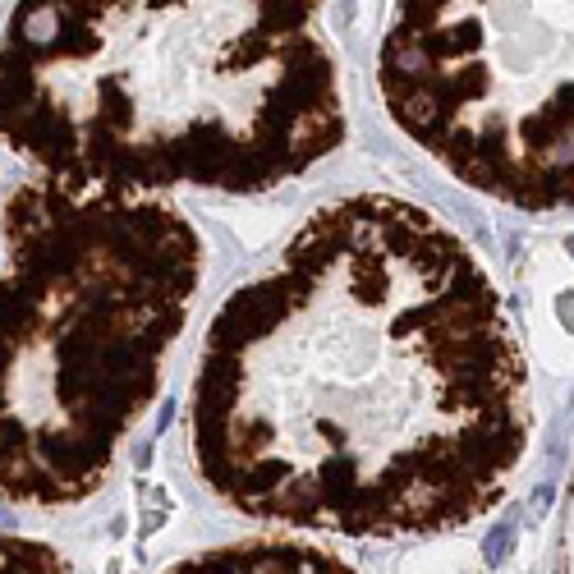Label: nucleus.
Wrapping results in <instances>:
<instances>
[{"mask_svg": "<svg viewBox=\"0 0 574 574\" xmlns=\"http://www.w3.org/2000/svg\"><path fill=\"white\" fill-rule=\"evenodd\" d=\"M529 377L501 294L428 207H322L207 327L193 464L239 515L391 538L473 524L529 451Z\"/></svg>", "mask_w": 574, "mask_h": 574, "instance_id": "obj_1", "label": "nucleus"}, {"mask_svg": "<svg viewBox=\"0 0 574 574\" xmlns=\"http://www.w3.org/2000/svg\"><path fill=\"white\" fill-rule=\"evenodd\" d=\"M340 138L327 37L267 0H14L0 23V147L33 175L262 193Z\"/></svg>", "mask_w": 574, "mask_h": 574, "instance_id": "obj_2", "label": "nucleus"}, {"mask_svg": "<svg viewBox=\"0 0 574 574\" xmlns=\"http://www.w3.org/2000/svg\"><path fill=\"white\" fill-rule=\"evenodd\" d=\"M203 285L166 193L14 184L0 203V506L97 492L147 414Z\"/></svg>", "mask_w": 574, "mask_h": 574, "instance_id": "obj_3", "label": "nucleus"}, {"mask_svg": "<svg viewBox=\"0 0 574 574\" xmlns=\"http://www.w3.org/2000/svg\"><path fill=\"white\" fill-rule=\"evenodd\" d=\"M377 88L473 193L574 207V0H391Z\"/></svg>", "mask_w": 574, "mask_h": 574, "instance_id": "obj_4", "label": "nucleus"}, {"mask_svg": "<svg viewBox=\"0 0 574 574\" xmlns=\"http://www.w3.org/2000/svg\"><path fill=\"white\" fill-rule=\"evenodd\" d=\"M166 574H354V570L340 556L313 547V542L253 538L216 547V552H198L189 561L170 565Z\"/></svg>", "mask_w": 574, "mask_h": 574, "instance_id": "obj_5", "label": "nucleus"}, {"mask_svg": "<svg viewBox=\"0 0 574 574\" xmlns=\"http://www.w3.org/2000/svg\"><path fill=\"white\" fill-rule=\"evenodd\" d=\"M0 574H69V565L51 542L0 529Z\"/></svg>", "mask_w": 574, "mask_h": 574, "instance_id": "obj_6", "label": "nucleus"}, {"mask_svg": "<svg viewBox=\"0 0 574 574\" xmlns=\"http://www.w3.org/2000/svg\"><path fill=\"white\" fill-rule=\"evenodd\" d=\"M271 10H281V14H290V19H299V23H313L317 19V10L327 5V0H267Z\"/></svg>", "mask_w": 574, "mask_h": 574, "instance_id": "obj_7", "label": "nucleus"}]
</instances>
